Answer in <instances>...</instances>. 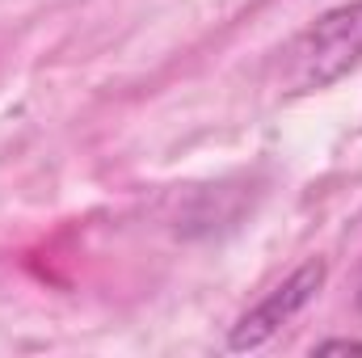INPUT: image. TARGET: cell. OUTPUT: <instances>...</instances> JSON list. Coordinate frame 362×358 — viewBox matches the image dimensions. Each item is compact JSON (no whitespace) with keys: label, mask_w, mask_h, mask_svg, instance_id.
I'll use <instances>...</instances> for the list:
<instances>
[{"label":"cell","mask_w":362,"mask_h":358,"mask_svg":"<svg viewBox=\"0 0 362 358\" xmlns=\"http://www.w3.org/2000/svg\"><path fill=\"white\" fill-rule=\"evenodd\" d=\"M362 64V0L337 4L303 25L278 51V89L286 97L316 93Z\"/></svg>","instance_id":"obj_1"},{"label":"cell","mask_w":362,"mask_h":358,"mask_svg":"<svg viewBox=\"0 0 362 358\" xmlns=\"http://www.w3.org/2000/svg\"><path fill=\"white\" fill-rule=\"evenodd\" d=\"M325 262H303L299 270H291L274 291H266L236 325H232V333H228V350H236V354H245V350H262L266 342H270L274 333L282 329V325H291L316 295H320V287H325Z\"/></svg>","instance_id":"obj_2"},{"label":"cell","mask_w":362,"mask_h":358,"mask_svg":"<svg viewBox=\"0 0 362 358\" xmlns=\"http://www.w3.org/2000/svg\"><path fill=\"white\" fill-rule=\"evenodd\" d=\"M312 350L316 354H362V342L358 337H329V342H316Z\"/></svg>","instance_id":"obj_3"},{"label":"cell","mask_w":362,"mask_h":358,"mask_svg":"<svg viewBox=\"0 0 362 358\" xmlns=\"http://www.w3.org/2000/svg\"><path fill=\"white\" fill-rule=\"evenodd\" d=\"M358 308H362V278H358Z\"/></svg>","instance_id":"obj_4"}]
</instances>
